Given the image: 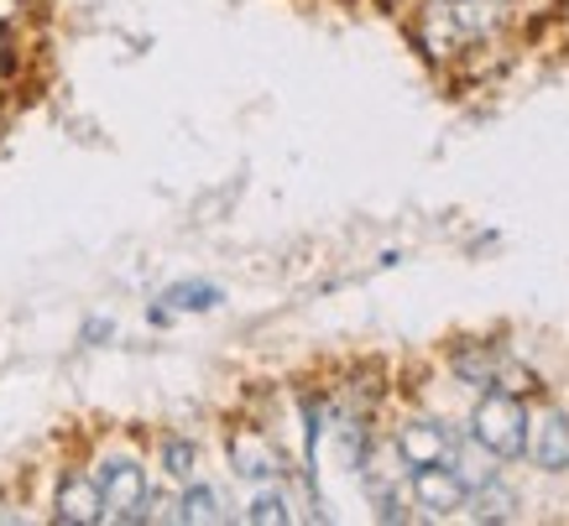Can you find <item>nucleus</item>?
Wrapping results in <instances>:
<instances>
[{
  "label": "nucleus",
  "instance_id": "1",
  "mask_svg": "<svg viewBox=\"0 0 569 526\" xmlns=\"http://www.w3.org/2000/svg\"><path fill=\"white\" fill-rule=\"evenodd\" d=\"M470 438L481 443L491 458H518L528 448V412L512 391H486L470 417Z\"/></svg>",
  "mask_w": 569,
  "mask_h": 526
},
{
  "label": "nucleus",
  "instance_id": "2",
  "mask_svg": "<svg viewBox=\"0 0 569 526\" xmlns=\"http://www.w3.org/2000/svg\"><path fill=\"white\" fill-rule=\"evenodd\" d=\"M94 485H100V500H104V522H147L152 490H147V469H141L137 458H110V464H100Z\"/></svg>",
  "mask_w": 569,
  "mask_h": 526
},
{
  "label": "nucleus",
  "instance_id": "3",
  "mask_svg": "<svg viewBox=\"0 0 569 526\" xmlns=\"http://www.w3.org/2000/svg\"><path fill=\"white\" fill-rule=\"evenodd\" d=\"M230 469L241 479H251V485H277L282 479V458H277V448L261 438L257 427H236L230 433Z\"/></svg>",
  "mask_w": 569,
  "mask_h": 526
},
{
  "label": "nucleus",
  "instance_id": "4",
  "mask_svg": "<svg viewBox=\"0 0 569 526\" xmlns=\"http://www.w3.org/2000/svg\"><path fill=\"white\" fill-rule=\"evenodd\" d=\"M413 495L423 510L449 516V510H460L470 500V485L455 475L449 464H423V469H413Z\"/></svg>",
  "mask_w": 569,
  "mask_h": 526
},
{
  "label": "nucleus",
  "instance_id": "5",
  "mask_svg": "<svg viewBox=\"0 0 569 526\" xmlns=\"http://www.w3.org/2000/svg\"><path fill=\"white\" fill-rule=\"evenodd\" d=\"M52 516L69 526H84V522H104V500H100V485L89 475H69L52 495Z\"/></svg>",
  "mask_w": 569,
  "mask_h": 526
},
{
  "label": "nucleus",
  "instance_id": "6",
  "mask_svg": "<svg viewBox=\"0 0 569 526\" xmlns=\"http://www.w3.org/2000/svg\"><path fill=\"white\" fill-rule=\"evenodd\" d=\"M449 448H455V433L439 423H413L402 427V438H397V454L408 469H423V464H449Z\"/></svg>",
  "mask_w": 569,
  "mask_h": 526
},
{
  "label": "nucleus",
  "instance_id": "7",
  "mask_svg": "<svg viewBox=\"0 0 569 526\" xmlns=\"http://www.w3.org/2000/svg\"><path fill=\"white\" fill-rule=\"evenodd\" d=\"M528 454L543 469H569V417L565 412H543L528 433Z\"/></svg>",
  "mask_w": 569,
  "mask_h": 526
},
{
  "label": "nucleus",
  "instance_id": "8",
  "mask_svg": "<svg viewBox=\"0 0 569 526\" xmlns=\"http://www.w3.org/2000/svg\"><path fill=\"white\" fill-rule=\"evenodd\" d=\"M209 307H220V287L214 282H178V287L162 292V307L152 318L168 323V313H209Z\"/></svg>",
  "mask_w": 569,
  "mask_h": 526
},
{
  "label": "nucleus",
  "instance_id": "9",
  "mask_svg": "<svg viewBox=\"0 0 569 526\" xmlns=\"http://www.w3.org/2000/svg\"><path fill=\"white\" fill-rule=\"evenodd\" d=\"M178 522H224V500L214 485H189L183 479V495H178Z\"/></svg>",
  "mask_w": 569,
  "mask_h": 526
},
{
  "label": "nucleus",
  "instance_id": "10",
  "mask_svg": "<svg viewBox=\"0 0 569 526\" xmlns=\"http://www.w3.org/2000/svg\"><path fill=\"white\" fill-rule=\"evenodd\" d=\"M449 21L460 27V37L491 32L497 27V0H460V11H449Z\"/></svg>",
  "mask_w": 569,
  "mask_h": 526
},
{
  "label": "nucleus",
  "instance_id": "11",
  "mask_svg": "<svg viewBox=\"0 0 569 526\" xmlns=\"http://www.w3.org/2000/svg\"><path fill=\"white\" fill-rule=\"evenodd\" d=\"M246 522H293V510H288V495L272 490V485H261L251 495V506H246Z\"/></svg>",
  "mask_w": 569,
  "mask_h": 526
},
{
  "label": "nucleus",
  "instance_id": "12",
  "mask_svg": "<svg viewBox=\"0 0 569 526\" xmlns=\"http://www.w3.org/2000/svg\"><path fill=\"white\" fill-rule=\"evenodd\" d=\"M162 469H168V479H193V443L189 438H168L162 443Z\"/></svg>",
  "mask_w": 569,
  "mask_h": 526
},
{
  "label": "nucleus",
  "instance_id": "13",
  "mask_svg": "<svg viewBox=\"0 0 569 526\" xmlns=\"http://www.w3.org/2000/svg\"><path fill=\"white\" fill-rule=\"evenodd\" d=\"M476 516H486V522H501V516H512V495L497 490V479L476 485Z\"/></svg>",
  "mask_w": 569,
  "mask_h": 526
},
{
  "label": "nucleus",
  "instance_id": "14",
  "mask_svg": "<svg viewBox=\"0 0 569 526\" xmlns=\"http://www.w3.org/2000/svg\"><path fill=\"white\" fill-rule=\"evenodd\" d=\"M21 17V0H0V27H6V21H17Z\"/></svg>",
  "mask_w": 569,
  "mask_h": 526
},
{
  "label": "nucleus",
  "instance_id": "15",
  "mask_svg": "<svg viewBox=\"0 0 569 526\" xmlns=\"http://www.w3.org/2000/svg\"><path fill=\"white\" fill-rule=\"evenodd\" d=\"M6 69H11V48H6V32H0V79H6Z\"/></svg>",
  "mask_w": 569,
  "mask_h": 526
}]
</instances>
